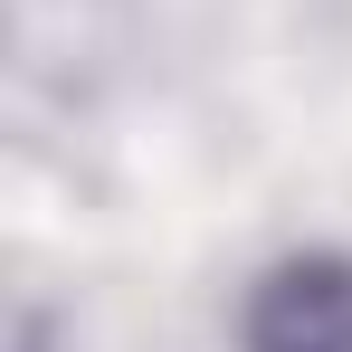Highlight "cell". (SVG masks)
Segmentation results:
<instances>
[{"instance_id": "obj_1", "label": "cell", "mask_w": 352, "mask_h": 352, "mask_svg": "<svg viewBox=\"0 0 352 352\" xmlns=\"http://www.w3.org/2000/svg\"><path fill=\"white\" fill-rule=\"evenodd\" d=\"M257 352H352V267L305 257L286 276H267L257 314H248Z\"/></svg>"}]
</instances>
